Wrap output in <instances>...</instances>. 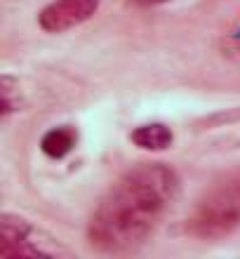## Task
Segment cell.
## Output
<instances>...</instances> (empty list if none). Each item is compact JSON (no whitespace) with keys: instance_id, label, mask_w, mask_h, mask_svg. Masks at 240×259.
Returning <instances> with one entry per match:
<instances>
[{"instance_id":"6da1fadb","label":"cell","mask_w":240,"mask_h":259,"mask_svg":"<svg viewBox=\"0 0 240 259\" xmlns=\"http://www.w3.org/2000/svg\"><path fill=\"white\" fill-rule=\"evenodd\" d=\"M177 193L179 177L170 165H134L97 203L87 222V243L97 252H130L153 236Z\"/></svg>"},{"instance_id":"7a4b0ae2","label":"cell","mask_w":240,"mask_h":259,"mask_svg":"<svg viewBox=\"0 0 240 259\" xmlns=\"http://www.w3.org/2000/svg\"><path fill=\"white\" fill-rule=\"evenodd\" d=\"M186 233L198 240H219L240 229V165L221 172L198 196L186 217Z\"/></svg>"},{"instance_id":"3957f363","label":"cell","mask_w":240,"mask_h":259,"mask_svg":"<svg viewBox=\"0 0 240 259\" xmlns=\"http://www.w3.org/2000/svg\"><path fill=\"white\" fill-rule=\"evenodd\" d=\"M38 231L31 222L17 214H0V259H26V257H55V250L38 243Z\"/></svg>"},{"instance_id":"277c9868","label":"cell","mask_w":240,"mask_h":259,"mask_svg":"<svg viewBox=\"0 0 240 259\" xmlns=\"http://www.w3.org/2000/svg\"><path fill=\"white\" fill-rule=\"evenodd\" d=\"M99 5L102 0H50L38 14V26L45 33H64L92 19Z\"/></svg>"},{"instance_id":"5b68a950","label":"cell","mask_w":240,"mask_h":259,"mask_svg":"<svg viewBox=\"0 0 240 259\" xmlns=\"http://www.w3.org/2000/svg\"><path fill=\"white\" fill-rule=\"evenodd\" d=\"M130 142L144 151H167L174 144V132L165 123H146L132 130Z\"/></svg>"},{"instance_id":"8992f818","label":"cell","mask_w":240,"mask_h":259,"mask_svg":"<svg viewBox=\"0 0 240 259\" xmlns=\"http://www.w3.org/2000/svg\"><path fill=\"white\" fill-rule=\"evenodd\" d=\"M78 130L73 125H59L47 130L40 139V151L52 160H62L78 146Z\"/></svg>"},{"instance_id":"52a82bcc","label":"cell","mask_w":240,"mask_h":259,"mask_svg":"<svg viewBox=\"0 0 240 259\" xmlns=\"http://www.w3.org/2000/svg\"><path fill=\"white\" fill-rule=\"evenodd\" d=\"M19 109V82L12 75H3L0 78V116L3 120L10 118V113Z\"/></svg>"},{"instance_id":"ba28073f","label":"cell","mask_w":240,"mask_h":259,"mask_svg":"<svg viewBox=\"0 0 240 259\" xmlns=\"http://www.w3.org/2000/svg\"><path fill=\"white\" fill-rule=\"evenodd\" d=\"M130 3L137 7H156V5H165V3H170V0H130Z\"/></svg>"}]
</instances>
